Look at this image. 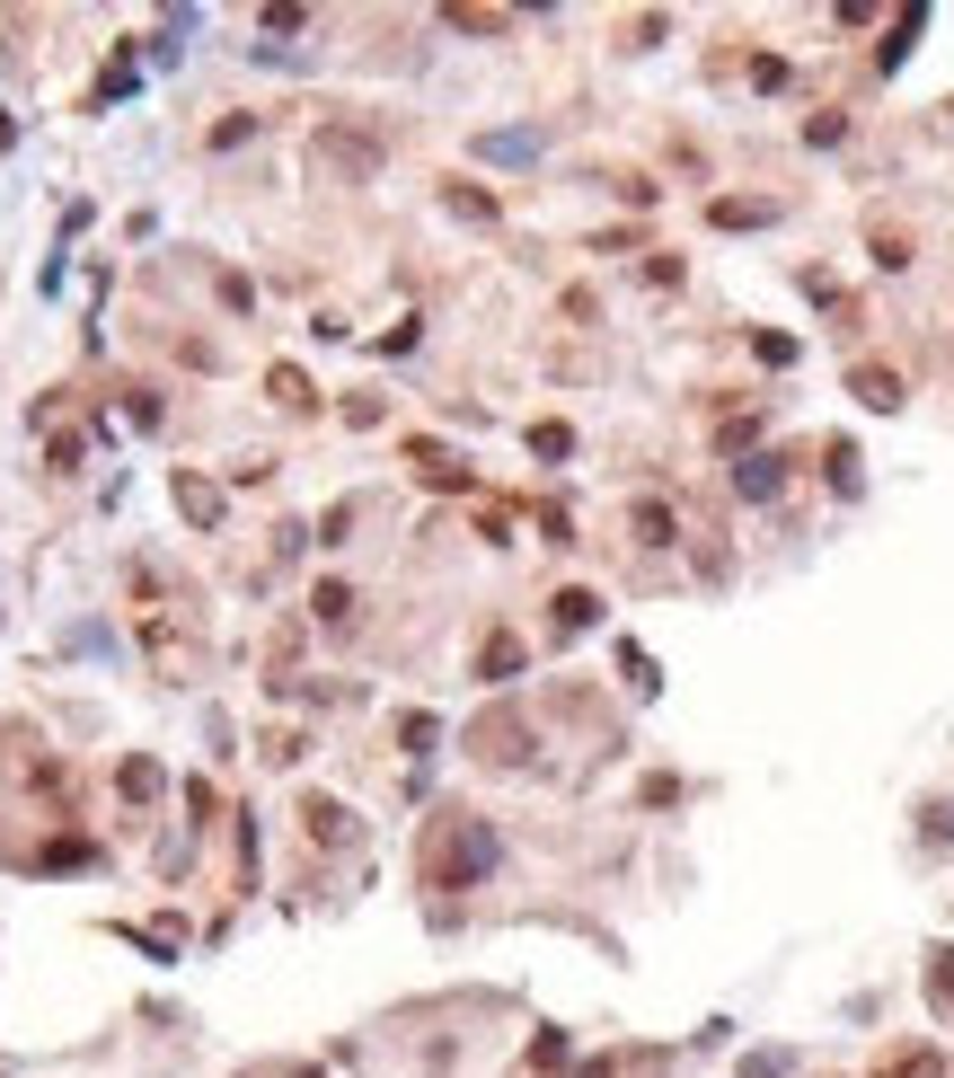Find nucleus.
I'll use <instances>...</instances> for the list:
<instances>
[{
	"mask_svg": "<svg viewBox=\"0 0 954 1078\" xmlns=\"http://www.w3.org/2000/svg\"><path fill=\"white\" fill-rule=\"evenodd\" d=\"M928 840H954V795L937 804V823H928Z\"/></svg>",
	"mask_w": 954,
	"mask_h": 1078,
	"instance_id": "4",
	"label": "nucleus"
},
{
	"mask_svg": "<svg viewBox=\"0 0 954 1078\" xmlns=\"http://www.w3.org/2000/svg\"><path fill=\"white\" fill-rule=\"evenodd\" d=\"M849 389L866 398V408H902V380H893V372H883V363H866V372H857Z\"/></svg>",
	"mask_w": 954,
	"mask_h": 1078,
	"instance_id": "1",
	"label": "nucleus"
},
{
	"mask_svg": "<svg viewBox=\"0 0 954 1078\" xmlns=\"http://www.w3.org/2000/svg\"><path fill=\"white\" fill-rule=\"evenodd\" d=\"M893 1078H945V1069H937V1052H911V1061H893Z\"/></svg>",
	"mask_w": 954,
	"mask_h": 1078,
	"instance_id": "3",
	"label": "nucleus"
},
{
	"mask_svg": "<svg viewBox=\"0 0 954 1078\" xmlns=\"http://www.w3.org/2000/svg\"><path fill=\"white\" fill-rule=\"evenodd\" d=\"M592 611H601L592 592H566V601H557V619H566V628H592Z\"/></svg>",
	"mask_w": 954,
	"mask_h": 1078,
	"instance_id": "2",
	"label": "nucleus"
}]
</instances>
